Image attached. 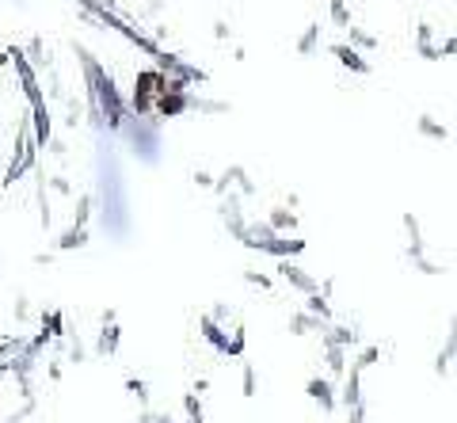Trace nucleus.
Instances as JSON below:
<instances>
[{"mask_svg": "<svg viewBox=\"0 0 457 423\" xmlns=\"http://www.w3.org/2000/svg\"><path fill=\"white\" fill-rule=\"evenodd\" d=\"M339 58H343V61H347V65H358V69H362V61H358V58H354V54H351V50H339Z\"/></svg>", "mask_w": 457, "mask_h": 423, "instance_id": "obj_1", "label": "nucleus"}]
</instances>
